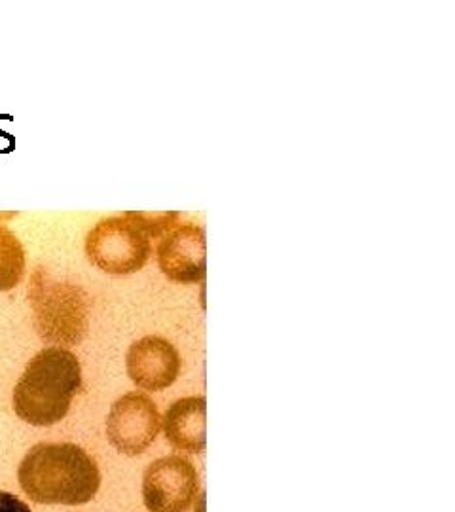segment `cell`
<instances>
[{
    "label": "cell",
    "mask_w": 455,
    "mask_h": 512,
    "mask_svg": "<svg viewBox=\"0 0 455 512\" xmlns=\"http://www.w3.org/2000/svg\"><path fill=\"white\" fill-rule=\"evenodd\" d=\"M164 228V213L128 211L99 220L86 238V255L105 274H135L152 255L150 239L162 238Z\"/></svg>",
    "instance_id": "3"
},
{
    "label": "cell",
    "mask_w": 455,
    "mask_h": 512,
    "mask_svg": "<svg viewBox=\"0 0 455 512\" xmlns=\"http://www.w3.org/2000/svg\"><path fill=\"white\" fill-rule=\"evenodd\" d=\"M27 294L35 329L44 344L78 346L86 338L90 329V298L82 287L55 279L46 268H37Z\"/></svg>",
    "instance_id": "4"
},
{
    "label": "cell",
    "mask_w": 455,
    "mask_h": 512,
    "mask_svg": "<svg viewBox=\"0 0 455 512\" xmlns=\"http://www.w3.org/2000/svg\"><path fill=\"white\" fill-rule=\"evenodd\" d=\"M19 486L38 505H86L101 488V471L90 454L71 442H40L18 469Z\"/></svg>",
    "instance_id": "1"
},
{
    "label": "cell",
    "mask_w": 455,
    "mask_h": 512,
    "mask_svg": "<svg viewBox=\"0 0 455 512\" xmlns=\"http://www.w3.org/2000/svg\"><path fill=\"white\" fill-rule=\"evenodd\" d=\"M25 274V249L18 236L0 222V293L18 287Z\"/></svg>",
    "instance_id": "10"
},
{
    "label": "cell",
    "mask_w": 455,
    "mask_h": 512,
    "mask_svg": "<svg viewBox=\"0 0 455 512\" xmlns=\"http://www.w3.org/2000/svg\"><path fill=\"white\" fill-rule=\"evenodd\" d=\"M162 418L158 404L145 393H128L110 408L107 418L109 442L124 456H139L158 437Z\"/></svg>",
    "instance_id": "6"
},
{
    "label": "cell",
    "mask_w": 455,
    "mask_h": 512,
    "mask_svg": "<svg viewBox=\"0 0 455 512\" xmlns=\"http://www.w3.org/2000/svg\"><path fill=\"white\" fill-rule=\"evenodd\" d=\"M158 264L171 281H201L207 272V247L203 228L196 222H175L158 245Z\"/></svg>",
    "instance_id": "7"
},
{
    "label": "cell",
    "mask_w": 455,
    "mask_h": 512,
    "mask_svg": "<svg viewBox=\"0 0 455 512\" xmlns=\"http://www.w3.org/2000/svg\"><path fill=\"white\" fill-rule=\"evenodd\" d=\"M198 494V471L182 456L156 459L143 476V499L150 512H186Z\"/></svg>",
    "instance_id": "5"
},
{
    "label": "cell",
    "mask_w": 455,
    "mask_h": 512,
    "mask_svg": "<svg viewBox=\"0 0 455 512\" xmlns=\"http://www.w3.org/2000/svg\"><path fill=\"white\" fill-rule=\"evenodd\" d=\"M131 382L145 391H162L175 384L181 372V355L160 336H145L135 342L126 357Z\"/></svg>",
    "instance_id": "8"
},
{
    "label": "cell",
    "mask_w": 455,
    "mask_h": 512,
    "mask_svg": "<svg viewBox=\"0 0 455 512\" xmlns=\"http://www.w3.org/2000/svg\"><path fill=\"white\" fill-rule=\"evenodd\" d=\"M167 442L186 454H201L207 446V401L184 397L167 408L164 416Z\"/></svg>",
    "instance_id": "9"
},
{
    "label": "cell",
    "mask_w": 455,
    "mask_h": 512,
    "mask_svg": "<svg viewBox=\"0 0 455 512\" xmlns=\"http://www.w3.org/2000/svg\"><path fill=\"white\" fill-rule=\"evenodd\" d=\"M0 512H33L25 501L8 492H0Z\"/></svg>",
    "instance_id": "11"
},
{
    "label": "cell",
    "mask_w": 455,
    "mask_h": 512,
    "mask_svg": "<svg viewBox=\"0 0 455 512\" xmlns=\"http://www.w3.org/2000/svg\"><path fill=\"white\" fill-rule=\"evenodd\" d=\"M82 387V368L73 351L44 348L29 361L14 389V412L35 427L63 420Z\"/></svg>",
    "instance_id": "2"
}]
</instances>
